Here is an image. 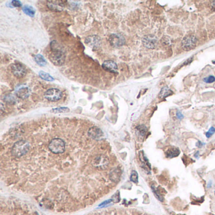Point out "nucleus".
<instances>
[{
    "instance_id": "nucleus-1",
    "label": "nucleus",
    "mask_w": 215,
    "mask_h": 215,
    "mask_svg": "<svg viewBox=\"0 0 215 215\" xmlns=\"http://www.w3.org/2000/svg\"><path fill=\"white\" fill-rule=\"evenodd\" d=\"M50 47L51 51L49 55L50 61L56 66L63 64L66 60L65 51L63 48H62L60 45L55 40L51 42Z\"/></svg>"
},
{
    "instance_id": "nucleus-2",
    "label": "nucleus",
    "mask_w": 215,
    "mask_h": 215,
    "mask_svg": "<svg viewBox=\"0 0 215 215\" xmlns=\"http://www.w3.org/2000/svg\"><path fill=\"white\" fill-rule=\"evenodd\" d=\"M30 148L29 142L25 140H21L16 142L12 148V154L16 158L22 157L25 155Z\"/></svg>"
},
{
    "instance_id": "nucleus-3",
    "label": "nucleus",
    "mask_w": 215,
    "mask_h": 215,
    "mask_svg": "<svg viewBox=\"0 0 215 215\" xmlns=\"http://www.w3.org/2000/svg\"><path fill=\"white\" fill-rule=\"evenodd\" d=\"M49 149L54 154H60L63 153L66 148L65 142L61 138L53 139L49 144Z\"/></svg>"
},
{
    "instance_id": "nucleus-4",
    "label": "nucleus",
    "mask_w": 215,
    "mask_h": 215,
    "mask_svg": "<svg viewBox=\"0 0 215 215\" xmlns=\"http://www.w3.org/2000/svg\"><path fill=\"white\" fill-rule=\"evenodd\" d=\"M109 158L106 156L102 155H97L93 158L92 161V165L94 167L99 170L105 169L109 165Z\"/></svg>"
},
{
    "instance_id": "nucleus-5",
    "label": "nucleus",
    "mask_w": 215,
    "mask_h": 215,
    "mask_svg": "<svg viewBox=\"0 0 215 215\" xmlns=\"http://www.w3.org/2000/svg\"><path fill=\"white\" fill-rule=\"evenodd\" d=\"M197 39L194 36H187L182 41V47L184 50L189 51L193 49L197 46Z\"/></svg>"
},
{
    "instance_id": "nucleus-6",
    "label": "nucleus",
    "mask_w": 215,
    "mask_h": 215,
    "mask_svg": "<svg viewBox=\"0 0 215 215\" xmlns=\"http://www.w3.org/2000/svg\"><path fill=\"white\" fill-rule=\"evenodd\" d=\"M62 92L58 88H50L44 93L45 99L50 102H57L62 98Z\"/></svg>"
},
{
    "instance_id": "nucleus-7",
    "label": "nucleus",
    "mask_w": 215,
    "mask_h": 215,
    "mask_svg": "<svg viewBox=\"0 0 215 215\" xmlns=\"http://www.w3.org/2000/svg\"><path fill=\"white\" fill-rule=\"evenodd\" d=\"M109 41L110 46L116 48L122 47L126 42L124 36L119 34H112L110 35Z\"/></svg>"
},
{
    "instance_id": "nucleus-8",
    "label": "nucleus",
    "mask_w": 215,
    "mask_h": 215,
    "mask_svg": "<svg viewBox=\"0 0 215 215\" xmlns=\"http://www.w3.org/2000/svg\"><path fill=\"white\" fill-rule=\"evenodd\" d=\"M142 43L146 48L153 49L157 46L158 40L157 37L154 35H148V36H145L143 37Z\"/></svg>"
},
{
    "instance_id": "nucleus-9",
    "label": "nucleus",
    "mask_w": 215,
    "mask_h": 215,
    "mask_svg": "<svg viewBox=\"0 0 215 215\" xmlns=\"http://www.w3.org/2000/svg\"><path fill=\"white\" fill-rule=\"evenodd\" d=\"M85 42L88 47L94 50L99 49L102 45V42L100 37L95 36V35L88 36L86 38Z\"/></svg>"
},
{
    "instance_id": "nucleus-10",
    "label": "nucleus",
    "mask_w": 215,
    "mask_h": 215,
    "mask_svg": "<svg viewBox=\"0 0 215 215\" xmlns=\"http://www.w3.org/2000/svg\"><path fill=\"white\" fill-rule=\"evenodd\" d=\"M11 70L13 75L18 78L24 77L27 73L26 68L20 63L13 64L11 66Z\"/></svg>"
},
{
    "instance_id": "nucleus-11",
    "label": "nucleus",
    "mask_w": 215,
    "mask_h": 215,
    "mask_svg": "<svg viewBox=\"0 0 215 215\" xmlns=\"http://www.w3.org/2000/svg\"><path fill=\"white\" fill-rule=\"evenodd\" d=\"M30 91L29 88L24 85H20L15 89V95L19 99H25L30 95Z\"/></svg>"
},
{
    "instance_id": "nucleus-12",
    "label": "nucleus",
    "mask_w": 215,
    "mask_h": 215,
    "mask_svg": "<svg viewBox=\"0 0 215 215\" xmlns=\"http://www.w3.org/2000/svg\"><path fill=\"white\" fill-rule=\"evenodd\" d=\"M88 134L90 138L95 140H100L104 137V134L101 129L96 126L90 128L88 131Z\"/></svg>"
},
{
    "instance_id": "nucleus-13",
    "label": "nucleus",
    "mask_w": 215,
    "mask_h": 215,
    "mask_svg": "<svg viewBox=\"0 0 215 215\" xmlns=\"http://www.w3.org/2000/svg\"><path fill=\"white\" fill-rule=\"evenodd\" d=\"M102 68L106 71L112 73H116L117 72V64L116 62L112 60L105 61L102 65Z\"/></svg>"
},
{
    "instance_id": "nucleus-14",
    "label": "nucleus",
    "mask_w": 215,
    "mask_h": 215,
    "mask_svg": "<svg viewBox=\"0 0 215 215\" xmlns=\"http://www.w3.org/2000/svg\"><path fill=\"white\" fill-rule=\"evenodd\" d=\"M59 1H49L47 2V6L50 10L55 12H60L62 10V1L58 3Z\"/></svg>"
},
{
    "instance_id": "nucleus-15",
    "label": "nucleus",
    "mask_w": 215,
    "mask_h": 215,
    "mask_svg": "<svg viewBox=\"0 0 215 215\" xmlns=\"http://www.w3.org/2000/svg\"><path fill=\"white\" fill-rule=\"evenodd\" d=\"M122 172L119 168H115L110 173V179L113 182H118L120 180Z\"/></svg>"
},
{
    "instance_id": "nucleus-16",
    "label": "nucleus",
    "mask_w": 215,
    "mask_h": 215,
    "mask_svg": "<svg viewBox=\"0 0 215 215\" xmlns=\"http://www.w3.org/2000/svg\"><path fill=\"white\" fill-rule=\"evenodd\" d=\"M180 154V150L178 148L172 147L169 148L165 151V157L168 158H172L178 157Z\"/></svg>"
},
{
    "instance_id": "nucleus-17",
    "label": "nucleus",
    "mask_w": 215,
    "mask_h": 215,
    "mask_svg": "<svg viewBox=\"0 0 215 215\" xmlns=\"http://www.w3.org/2000/svg\"><path fill=\"white\" fill-rule=\"evenodd\" d=\"M173 94V92L167 86H165L161 90L160 92L159 93V97L160 99H165L170 95Z\"/></svg>"
},
{
    "instance_id": "nucleus-18",
    "label": "nucleus",
    "mask_w": 215,
    "mask_h": 215,
    "mask_svg": "<svg viewBox=\"0 0 215 215\" xmlns=\"http://www.w3.org/2000/svg\"><path fill=\"white\" fill-rule=\"evenodd\" d=\"M136 133L139 138H143L147 133V127L144 125H140L136 128Z\"/></svg>"
},
{
    "instance_id": "nucleus-19",
    "label": "nucleus",
    "mask_w": 215,
    "mask_h": 215,
    "mask_svg": "<svg viewBox=\"0 0 215 215\" xmlns=\"http://www.w3.org/2000/svg\"><path fill=\"white\" fill-rule=\"evenodd\" d=\"M22 10L24 13L30 16H34L35 13H36V11H35L33 7L29 5H25V6H23Z\"/></svg>"
},
{
    "instance_id": "nucleus-20",
    "label": "nucleus",
    "mask_w": 215,
    "mask_h": 215,
    "mask_svg": "<svg viewBox=\"0 0 215 215\" xmlns=\"http://www.w3.org/2000/svg\"><path fill=\"white\" fill-rule=\"evenodd\" d=\"M34 59L37 63L39 66H46L47 63L46 60H45V58H44L42 55H40V54L36 55L34 57Z\"/></svg>"
},
{
    "instance_id": "nucleus-21",
    "label": "nucleus",
    "mask_w": 215,
    "mask_h": 215,
    "mask_svg": "<svg viewBox=\"0 0 215 215\" xmlns=\"http://www.w3.org/2000/svg\"><path fill=\"white\" fill-rule=\"evenodd\" d=\"M39 76L42 79H44V80H46L48 81H53L54 80V79L53 76H51L49 74H48L47 73L42 71L39 72Z\"/></svg>"
},
{
    "instance_id": "nucleus-22",
    "label": "nucleus",
    "mask_w": 215,
    "mask_h": 215,
    "mask_svg": "<svg viewBox=\"0 0 215 215\" xmlns=\"http://www.w3.org/2000/svg\"><path fill=\"white\" fill-rule=\"evenodd\" d=\"M69 109L68 107H59V108L53 109L51 110L52 112L54 113H64V112H68Z\"/></svg>"
},
{
    "instance_id": "nucleus-23",
    "label": "nucleus",
    "mask_w": 215,
    "mask_h": 215,
    "mask_svg": "<svg viewBox=\"0 0 215 215\" xmlns=\"http://www.w3.org/2000/svg\"><path fill=\"white\" fill-rule=\"evenodd\" d=\"M4 100H5V102H6V103H8L9 104H13V103H15V102H16L15 97L12 95H6L5 97Z\"/></svg>"
},
{
    "instance_id": "nucleus-24",
    "label": "nucleus",
    "mask_w": 215,
    "mask_h": 215,
    "mask_svg": "<svg viewBox=\"0 0 215 215\" xmlns=\"http://www.w3.org/2000/svg\"><path fill=\"white\" fill-rule=\"evenodd\" d=\"M130 179L131 181L133 182L134 183L138 182V174L136 171H135V170L132 171L131 177H130Z\"/></svg>"
},
{
    "instance_id": "nucleus-25",
    "label": "nucleus",
    "mask_w": 215,
    "mask_h": 215,
    "mask_svg": "<svg viewBox=\"0 0 215 215\" xmlns=\"http://www.w3.org/2000/svg\"><path fill=\"white\" fill-rule=\"evenodd\" d=\"M203 81L206 83H212L215 81V77L213 76H210L203 79Z\"/></svg>"
},
{
    "instance_id": "nucleus-26",
    "label": "nucleus",
    "mask_w": 215,
    "mask_h": 215,
    "mask_svg": "<svg viewBox=\"0 0 215 215\" xmlns=\"http://www.w3.org/2000/svg\"><path fill=\"white\" fill-rule=\"evenodd\" d=\"M214 133H215V128L214 127H210V129H209V131H208L207 133H206V136L207 138H210L213 136Z\"/></svg>"
},
{
    "instance_id": "nucleus-27",
    "label": "nucleus",
    "mask_w": 215,
    "mask_h": 215,
    "mask_svg": "<svg viewBox=\"0 0 215 215\" xmlns=\"http://www.w3.org/2000/svg\"><path fill=\"white\" fill-rule=\"evenodd\" d=\"M12 4L13 6H15V7H21V6H22V3H21L20 1H17V0H15V1H12Z\"/></svg>"
},
{
    "instance_id": "nucleus-28",
    "label": "nucleus",
    "mask_w": 215,
    "mask_h": 215,
    "mask_svg": "<svg viewBox=\"0 0 215 215\" xmlns=\"http://www.w3.org/2000/svg\"><path fill=\"white\" fill-rule=\"evenodd\" d=\"M162 40H164V42H162V43L164 45V44L168 45V44L171 43L170 42V38L168 37H167V39H165V36L164 37H163V39H162Z\"/></svg>"
},
{
    "instance_id": "nucleus-29",
    "label": "nucleus",
    "mask_w": 215,
    "mask_h": 215,
    "mask_svg": "<svg viewBox=\"0 0 215 215\" xmlns=\"http://www.w3.org/2000/svg\"><path fill=\"white\" fill-rule=\"evenodd\" d=\"M176 116H177V117L178 119H182V118L184 117L183 114H182L181 112H180V111H177V112Z\"/></svg>"
},
{
    "instance_id": "nucleus-30",
    "label": "nucleus",
    "mask_w": 215,
    "mask_h": 215,
    "mask_svg": "<svg viewBox=\"0 0 215 215\" xmlns=\"http://www.w3.org/2000/svg\"><path fill=\"white\" fill-rule=\"evenodd\" d=\"M204 144L201 143V141H198V142H197V144H196V147H199V148H201V147H203V146Z\"/></svg>"
},
{
    "instance_id": "nucleus-31",
    "label": "nucleus",
    "mask_w": 215,
    "mask_h": 215,
    "mask_svg": "<svg viewBox=\"0 0 215 215\" xmlns=\"http://www.w3.org/2000/svg\"><path fill=\"white\" fill-rule=\"evenodd\" d=\"M213 3H211V6H212V8L214 9V10H215V1H212Z\"/></svg>"
},
{
    "instance_id": "nucleus-32",
    "label": "nucleus",
    "mask_w": 215,
    "mask_h": 215,
    "mask_svg": "<svg viewBox=\"0 0 215 215\" xmlns=\"http://www.w3.org/2000/svg\"><path fill=\"white\" fill-rule=\"evenodd\" d=\"M198 154H199V151H197L196 155H194V157L197 158H198Z\"/></svg>"
},
{
    "instance_id": "nucleus-33",
    "label": "nucleus",
    "mask_w": 215,
    "mask_h": 215,
    "mask_svg": "<svg viewBox=\"0 0 215 215\" xmlns=\"http://www.w3.org/2000/svg\"><path fill=\"white\" fill-rule=\"evenodd\" d=\"M214 62V63H215V61H214V62Z\"/></svg>"
},
{
    "instance_id": "nucleus-34",
    "label": "nucleus",
    "mask_w": 215,
    "mask_h": 215,
    "mask_svg": "<svg viewBox=\"0 0 215 215\" xmlns=\"http://www.w3.org/2000/svg\"><path fill=\"white\" fill-rule=\"evenodd\" d=\"M214 194H215V190H214Z\"/></svg>"
}]
</instances>
